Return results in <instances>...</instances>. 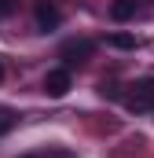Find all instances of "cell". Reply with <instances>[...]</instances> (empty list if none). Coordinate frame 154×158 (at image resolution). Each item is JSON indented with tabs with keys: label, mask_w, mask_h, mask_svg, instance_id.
Returning <instances> with one entry per match:
<instances>
[{
	"label": "cell",
	"mask_w": 154,
	"mask_h": 158,
	"mask_svg": "<svg viewBox=\"0 0 154 158\" xmlns=\"http://www.w3.org/2000/svg\"><path fill=\"white\" fill-rule=\"evenodd\" d=\"M44 92H48L51 99H63V96L70 92V66L48 70V77H44Z\"/></svg>",
	"instance_id": "277c9868"
},
{
	"label": "cell",
	"mask_w": 154,
	"mask_h": 158,
	"mask_svg": "<svg viewBox=\"0 0 154 158\" xmlns=\"http://www.w3.org/2000/svg\"><path fill=\"white\" fill-rule=\"evenodd\" d=\"M136 11H140V0H114L110 4V19L114 22H128Z\"/></svg>",
	"instance_id": "5b68a950"
},
{
	"label": "cell",
	"mask_w": 154,
	"mask_h": 158,
	"mask_svg": "<svg viewBox=\"0 0 154 158\" xmlns=\"http://www.w3.org/2000/svg\"><path fill=\"white\" fill-rule=\"evenodd\" d=\"M33 19H37V30L51 33V30H59L63 11H59V4H55V0H37V4H33Z\"/></svg>",
	"instance_id": "3957f363"
},
{
	"label": "cell",
	"mask_w": 154,
	"mask_h": 158,
	"mask_svg": "<svg viewBox=\"0 0 154 158\" xmlns=\"http://www.w3.org/2000/svg\"><path fill=\"white\" fill-rule=\"evenodd\" d=\"M0 81H4V59H0Z\"/></svg>",
	"instance_id": "9c48e42d"
},
{
	"label": "cell",
	"mask_w": 154,
	"mask_h": 158,
	"mask_svg": "<svg viewBox=\"0 0 154 158\" xmlns=\"http://www.w3.org/2000/svg\"><path fill=\"white\" fill-rule=\"evenodd\" d=\"M121 99H125V107L136 110V114L154 110V77H143V81H136V85H128V92H125Z\"/></svg>",
	"instance_id": "6da1fadb"
},
{
	"label": "cell",
	"mask_w": 154,
	"mask_h": 158,
	"mask_svg": "<svg viewBox=\"0 0 154 158\" xmlns=\"http://www.w3.org/2000/svg\"><path fill=\"white\" fill-rule=\"evenodd\" d=\"M26 158H74L70 151H40V155H26Z\"/></svg>",
	"instance_id": "52a82bcc"
},
{
	"label": "cell",
	"mask_w": 154,
	"mask_h": 158,
	"mask_svg": "<svg viewBox=\"0 0 154 158\" xmlns=\"http://www.w3.org/2000/svg\"><path fill=\"white\" fill-rule=\"evenodd\" d=\"M11 11H15V0H0V19H7Z\"/></svg>",
	"instance_id": "ba28073f"
},
{
	"label": "cell",
	"mask_w": 154,
	"mask_h": 158,
	"mask_svg": "<svg viewBox=\"0 0 154 158\" xmlns=\"http://www.w3.org/2000/svg\"><path fill=\"white\" fill-rule=\"evenodd\" d=\"M110 44H114V48H136V37H128V33H114Z\"/></svg>",
	"instance_id": "8992f818"
},
{
	"label": "cell",
	"mask_w": 154,
	"mask_h": 158,
	"mask_svg": "<svg viewBox=\"0 0 154 158\" xmlns=\"http://www.w3.org/2000/svg\"><path fill=\"white\" fill-rule=\"evenodd\" d=\"M92 52H95V44L84 40V37H70V40L59 44V59H63L66 66H81V63H88Z\"/></svg>",
	"instance_id": "7a4b0ae2"
}]
</instances>
